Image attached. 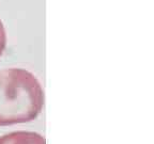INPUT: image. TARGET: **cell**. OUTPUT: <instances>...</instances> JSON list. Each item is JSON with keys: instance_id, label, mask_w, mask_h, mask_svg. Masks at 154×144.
<instances>
[{"instance_id": "6da1fadb", "label": "cell", "mask_w": 154, "mask_h": 144, "mask_svg": "<svg viewBox=\"0 0 154 144\" xmlns=\"http://www.w3.org/2000/svg\"><path fill=\"white\" fill-rule=\"evenodd\" d=\"M44 106L39 80L22 68L0 72V126L33 121Z\"/></svg>"}, {"instance_id": "7a4b0ae2", "label": "cell", "mask_w": 154, "mask_h": 144, "mask_svg": "<svg viewBox=\"0 0 154 144\" xmlns=\"http://www.w3.org/2000/svg\"><path fill=\"white\" fill-rule=\"evenodd\" d=\"M0 144H46V141L36 133L15 131L0 137Z\"/></svg>"}, {"instance_id": "3957f363", "label": "cell", "mask_w": 154, "mask_h": 144, "mask_svg": "<svg viewBox=\"0 0 154 144\" xmlns=\"http://www.w3.org/2000/svg\"><path fill=\"white\" fill-rule=\"evenodd\" d=\"M7 45V34H5V29L2 21L0 20V57L2 56Z\"/></svg>"}]
</instances>
